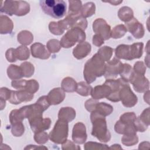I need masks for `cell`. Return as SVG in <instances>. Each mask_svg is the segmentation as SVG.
Here are the masks:
<instances>
[{
  "mask_svg": "<svg viewBox=\"0 0 150 150\" xmlns=\"http://www.w3.org/2000/svg\"><path fill=\"white\" fill-rule=\"evenodd\" d=\"M73 140L78 144L84 143L87 138L86 129L85 125L81 122L76 123L73 129Z\"/></svg>",
  "mask_w": 150,
  "mask_h": 150,
  "instance_id": "13",
  "label": "cell"
},
{
  "mask_svg": "<svg viewBox=\"0 0 150 150\" xmlns=\"http://www.w3.org/2000/svg\"><path fill=\"white\" fill-rule=\"evenodd\" d=\"M68 135V122L59 118L54 128L49 134L50 139L57 144H62L66 141Z\"/></svg>",
  "mask_w": 150,
  "mask_h": 150,
  "instance_id": "6",
  "label": "cell"
},
{
  "mask_svg": "<svg viewBox=\"0 0 150 150\" xmlns=\"http://www.w3.org/2000/svg\"><path fill=\"white\" fill-rule=\"evenodd\" d=\"M132 70L131 66L128 64H123L122 69L120 72L121 77L127 81H129V78L132 73Z\"/></svg>",
  "mask_w": 150,
  "mask_h": 150,
  "instance_id": "32",
  "label": "cell"
},
{
  "mask_svg": "<svg viewBox=\"0 0 150 150\" xmlns=\"http://www.w3.org/2000/svg\"><path fill=\"white\" fill-rule=\"evenodd\" d=\"M95 4L93 2H87L83 6L80 11V15L82 17L87 18L93 15L95 13Z\"/></svg>",
  "mask_w": 150,
  "mask_h": 150,
  "instance_id": "25",
  "label": "cell"
},
{
  "mask_svg": "<svg viewBox=\"0 0 150 150\" xmlns=\"http://www.w3.org/2000/svg\"><path fill=\"white\" fill-rule=\"evenodd\" d=\"M134 69L135 73L142 75H144V73L146 71V68L144 66L143 62H138L135 63Z\"/></svg>",
  "mask_w": 150,
  "mask_h": 150,
  "instance_id": "38",
  "label": "cell"
},
{
  "mask_svg": "<svg viewBox=\"0 0 150 150\" xmlns=\"http://www.w3.org/2000/svg\"><path fill=\"white\" fill-rule=\"evenodd\" d=\"M93 43L94 45L97 46H100L103 43H104V39L100 35H95L94 36H93Z\"/></svg>",
  "mask_w": 150,
  "mask_h": 150,
  "instance_id": "40",
  "label": "cell"
},
{
  "mask_svg": "<svg viewBox=\"0 0 150 150\" xmlns=\"http://www.w3.org/2000/svg\"><path fill=\"white\" fill-rule=\"evenodd\" d=\"M144 45L142 43H134L132 45H121L115 49V56L120 59L132 60L141 57Z\"/></svg>",
  "mask_w": 150,
  "mask_h": 150,
  "instance_id": "4",
  "label": "cell"
},
{
  "mask_svg": "<svg viewBox=\"0 0 150 150\" xmlns=\"http://www.w3.org/2000/svg\"><path fill=\"white\" fill-rule=\"evenodd\" d=\"M126 26L127 30L128 29L135 38L139 39L143 37L144 35V27L135 18H132L129 22H126Z\"/></svg>",
  "mask_w": 150,
  "mask_h": 150,
  "instance_id": "14",
  "label": "cell"
},
{
  "mask_svg": "<svg viewBox=\"0 0 150 150\" xmlns=\"http://www.w3.org/2000/svg\"><path fill=\"white\" fill-rule=\"evenodd\" d=\"M16 56L17 59L21 60H25L29 57V51L26 46H19L15 49Z\"/></svg>",
  "mask_w": 150,
  "mask_h": 150,
  "instance_id": "28",
  "label": "cell"
},
{
  "mask_svg": "<svg viewBox=\"0 0 150 150\" xmlns=\"http://www.w3.org/2000/svg\"><path fill=\"white\" fill-rule=\"evenodd\" d=\"M49 27L50 31L54 35H59L62 34L64 32V30H63L60 28L57 22V23L55 22H50Z\"/></svg>",
  "mask_w": 150,
  "mask_h": 150,
  "instance_id": "37",
  "label": "cell"
},
{
  "mask_svg": "<svg viewBox=\"0 0 150 150\" xmlns=\"http://www.w3.org/2000/svg\"><path fill=\"white\" fill-rule=\"evenodd\" d=\"M69 12L71 13H80L81 2L80 1H69Z\"/></svg>",
  "mask_w": 150,
  "mask_h": 150,
  "instance_id": "33",
  "label": "cell"
},
{
  "mask_svg": "<svg viewBox=\"0 0 150 150\" xmlns=\"http://www.w3.org/2000/svg\"><path fill=\"white\" fill-rule=\"evenodd\" d=\"M127 31V30L124 25H119L114 28V29L112 30V32L111 33V34L110 36L114 39L120 38L125 35Z\"/></svg>",
  "mask_w": 150,
  "mask_h": 150,
  "instance_id": "30",
  "label": "cell"
},
{
  "mask_svg": "<svg viewBox=\"0 0 150 150\" xmlns=\"http://www.w3.org/2000/svg\"><path fill=\"white\" fill-rule=\"evenodd\" d=\"M105 64L104 61L96 53L86 63L84 69V77L87 83L93 82L96 77L104 74Z\"/></svg>",
  "mask_w": 150,
  "mask_h": 150,
  "instance_id": "1",
  "label": "cell"
},
{
  "mask_svg": "<svg viewBox=\"0 0 150 150\" xmlns=\"http://www.w3.org/2000/svg\"><path fill=\"white\" fill-rule=\"evenodd\" d=\"M118 17L120 20L128 22L133 18V12L129 7H122L118 11Z\"/></svg>",
  "mask_w": 150,
  "mask_h": 150,
  "instance_id": "23",
  "label": "cell"
},
{
  "mask_svg": "<svg viewBox=\"0 0 150 150\" xmlns=\"http://www.w3.org/2000/svg\"><path fill=\"white\" fill-rule=\"evenodd\" d=\"M92 89V87L90 85L82 81L77 84L76 91L81 96H87L91 94Z\"/></svg>",
  "mask_w": 150,
  "mask_h": 150,
  "instance_id": "26",
  "label": "cell"
},
{
  "mask_svg": "<svg viewBox=\"0 0 150 150\" xmlns=\"http://www.w3.org/2000/svg\"><path fill=\"white\" fill-rule=\"evenodd\" d=\"M47 97V99L50 104H58L64 98L65 94L64 91L60 88H56L51 90Z\"/></svg>",
  "mask_w": 150,
  "mask_h": 150,
  "instance_id": "17",
  "label": "cell"
},
{
  "mask_svg": "<svg viewBox=\"0 0 150 150\" xmlns=\"http://www.w3.org/2000/svg\"><path fill=\"white\" fill-rule=\"evenodd\" d=\"M6 57L8 60V62H16L17 57L16 56L15 49H8L6 53Z\"/></svg>",
  "mask_w": 150,
  "mask_h": 150,
  "instance_id": "39",
  "label": "cell"
},
{
  "mask_svg": "<svg viewBox=\"0 0 150 150\" xmlns=\"http://www.w3.org/2000/svg\"><path fill=\"white\" fill-rule=\"evenodd\" d=\"M123 67V64L118 59L114 58L113 60L108 62L105 64V77L113 78L117 77L118 74L120 73Z\"/></svg>",
  "mask_w": 150,
  "mask_h": 150,
  "instance_id": "11",
  "label": "cell"
},
{
  "mask_svg": "<svg viewBox=\"0 0 150 150\" xmlns=\"http://www.w3.org/2000/svg\"><path fill=\"white\" fill-rule=\"evenodd\" d=\"M120 100L122 104L127 107L134 106L137 102V97L131 91L129 85L122 87L120 91Z\"/></svg>",
  "mask_w": 150,
  "mask_h": 150,
  "instance_id": "7",
  "label": "cell"
},
{
  "mask_svg": "<svg viewBox=\"0 0 150 150\" xmlns=\"http://www.w3.org/2000/svg\"><path fill=\"white\" fill-rule=\"evenodd\" d=\"M91 45L90 43L83 42L79 43L73 49V55L77 59H81L86 57L90 52Z\"/></svg>",
  "mask_w": 150,
  "mask_h": 150,
  "instance_id": "16",
  "label": "cell"
},
{
  "mask_svg": "<svg viewBox=\"0 0 150 150\" xmlns=\"http://www.w3.org/2000/svg\"><path fill=\"white\" fill-rule=\"evenodd\" d=\"M40 5L45 13L54 18H62L66 12V4L62 0H41Z\"/></svg>",
  "mask_w": 150,
  "mask_h": 150,
  "instance_id": "3",
  "label": "cell"
},
{
  "mask_svg": "<svg viewBox=\"0 0 150 150\" xmlns=\"http://www.w3.org/2000/svg\"><path fill=\"white\" fill-rule=\"evenodd\" d=\"M61 47L60 43L57 40L52 39L49 40L47 43V47L52 53L58 52Z\"/></svg>",
  "mask_w": 150,
  "mask_h": 150,
  "instance_id": "35",
  "label": "cell"
},
{
  "mask_svg": "<svg viewBox=\"0 0 150 150\" xmlns=\"http://www.w3.org/2000/svg\"><path fill=\"white\" fill-rule=\"evenodd\" d=\"M18 35L22 37H24V38H18V40L19 42L20 43L23 44V45H29L32 42V40L33 39V37L32 35L29 31H26V30L22 31Z\"/></svg>",
  "mask_w": 150,
  "mask_h": 150,
  "instance_id": "29",
  "label": "cell"
},
{
  "mask_svg": "<svg viewBox=\"0 0 150 150\" xmlns=\"http://www.w3.org/2000/svg\"><path fill=\"white\" fill-rule=\"evenodd\" d=\"M111 93L110 87L104 83L101 86H96L92 89L91 95L94 99H101L104 97H107Z\"/></svg>",
  "mask_w": 150,
  "mask_h": 150,
  "instance_id": "15",
  "label": "cell"
},
{
  "mask_svg": "<svg viewBox=\"0 0 150 150\" xmlns=\"http://www.w3.org/2000/svg\"><path fill=\"white\" fill-rule=\"evenodd\" d=\"M129 81L132 84L133 87L135 91L142 93L149 88V81L144 75L138 74L132 71Z\"/></svg>",
  "mask_w": 150,
  "mask_h": 150,
  "instance_id": "8",
  "label": "cell"
},
{
  "mask_svg": "<svg viewBox=\"0 0 150 150\" xmlns=\"http://www.w3.org/2000/svg\"><path fill=\"white\" fill-rule=\"evenodd\" d=\"M91 120L93 124L92 135L100 141L108 142L110 139V134L107 128L105 116L97 111H93L91 114Z\"/></svg>",
  "mask_w": 150,
  "mask_h": 150,
  "instance_id": "2",
  "label": "cell"
},
{
  "mask_svg": "<svg viewBox=\"0 0 150 150\" xmlns=\"http://www.w3.org/2000/svg\"><path fill=\"white\" fill-rule=\"evenodd\" d=\"M11 84L15 88L23 90L31 94L36 92L39 88V83L33 79L28 81L25 80H13L12 81Z\"/></svg>",
  "mask_w": 150,
  "mask_h": 150,
  "instance_id": "9",
  "label": "cell"
},
{
  "mask_svg": "<svg viewBox=\"0 0 150 150\" xmlns=\"http://www.w3.org/2000/svg\"><path fill=\"white\" fill-rule=\"evenodd\" d=\"M76 116L74 110L71 107H63L59 112V118L63 119L68 122L72 121Z\"/></svg>",
  "mask_w": 150,
  "mask_h": 150,
  "instance_id": "19",
  "label": "cell"
},
{
  "mask_svg": "<svg viewBox=\"0 0 150 150\" xmlns=\"http://www.w3.org/2000/svg\"><path fill=\"white\" fill-rule=\"evenodd\" d=\"M33 97V94H31L23 90H20L18 91H11L9 101L11 104H18L22 101H30Z\"/></svg>",
  "mask_w": 150,
  "mask_h": 150,
  "instance_id": "12",
  "label": "cell"
},
{
  "mask_svg": "<svg viewBox=\"0 0 150 150\" xmlns=\"http://www.w3.org/2000/svg\"><path fill=\"white\" fill-rule=\"evenodd\" d=\"M77 85L74 79L70 77L64 78L62 83V89L67 92H73L76 91Z\"/></svg>",
  "mask_w": 150,
  "mask_h": 150,
  "instance_id": "24",
  "label": "cell"
},
{
  "mask_svg": "<svg viewBox=\"0 0 150 150\" xmlns=\"http://www.w3.org/2000/svg\"><path fill=\"white\" fill-rule=\"evenodd\" d=\"M113 110V107L105 103H97L93 111H97L104 116L110 115Z\"/></svg>",
  "mask_w": 150,
  "mask_h": 150,
  "instance_id": "22",
  "label": "cell"
},
{
  "mask_svg": "<svg viewBox=\"0 0 150 150\" xmlns=\"http://www.w3.org/2000/svg\"><path fill=\"white\" fill-rule=\"evenodd\" d=\"M93 28L94 32L98 33L104 40L110 38V26L103 19H97L93 22Z\"/></svg>",
  "mask_w": 150,
  "mask_h": 150,
  "instance_id": "10",
  "label": "cell"
},
{
  "mask_svg": "<svg viewBox=\"0 0 150 150\" xmlns=\"http://www.w3.org/2000/svg\"><path fill=\"white\" fill-rule=\"evenodd\" d=\"M34 139L35 141L39 144H44L47 141V134L43 131L36 132L35 134Z\"/></svg>",
  "mask_w": 150,
  "mask_h": 150,
  "instance_id": "36",
  "label": "cell"
},
{
  "mask_svg": "<svg viewBox=\"0 0 150 150\" xmlns=\"http://www.w3.org/2000/svg\"><path fill=\"white\" fill-rule=\"evenodd\" d=\"M12 125V133L15 137H19L24 132V126L22 122L13 123Z\"/></svg>",
  "mask_w": 150,
  "mask_h": 150,
  "instance_id": "34",
  "label": "cell"
},
{
  "mask_svg": "<svg viewBox=\"0 0 150 150\" xmlns=\"http://www.w3.org/2000/svg\"><path fill=\"white\" fill-rule=\"evenodd\" d=\"M32 51H39L33 53H32L33 57L36 58H40L43 59H48L50 56V53L46 49L45 46L40 43H36L31 46L30 47Z\"/></svg>",
  "mask_w": 150,
  "mask_h": 150,
  "instance_id": "18",
  "label": "cell"
},
{
  "mask_svg": "<svg viewBox=\"0 0 150 150\" xmlns=\"http://www.w3.org/2000/svg\"><path fill=\"white\" fill-rule=\"evenodd\" d=\"M86 35L83 30L80 28L74 27L69 30L60 40V45L64 48L73 46L76 42H83Z\"/></svg>",
  "mask_w": 150,
  "mask_h": 150,
  "instance_id": "5",
  "label": "cell"
},
{
  "mask_svg": "<svg viewBox=\"0 0 150 150\" xmlns=\"http://www.w3.org/2000/svg\"><path fill=\"white\" fill-rule=\"evenodd\" d=\"M23 71L24 77H29L34 73V67L30 63L25 62L21 64L20 66Z\"/></svg>",
  "mask_w": 150,
  "mask_h": 150,
  "instance_id": "31",
  "label": "cell"
},
{
  "mask_svg": "<svg viewBox=\"0 0 150 150\" xmlns=\"http://www.w3.org/2000/svg\"><path fill=\"white\" fill-rule=\"evenodd\" d=\"M113 49L109 46H104L101 47L97 52V54L104 61H108L112 54Z\"/></svg>",
  "mask_w": 150,
  "mask_h": 150,
  "instance_id": "27",
  "label": "cell"
},
{
  "mask_svg": "<svg viewBox=\"0 0 150 150\" xmlns=\"http://www.w3.org/2000/svg\"><path fill=\"white\" fill-rule=\"evenodd\" d=\"M1 21L5 23H1V33H10L13 29V23L12 21L4 15H1Z\"/></svg>",
  "mask_w": 150,
  "mask_h": 150,
  "instance_id": "21",
  "label": "cell"
},
{
  "mask_svg": "<svg viewBox=\"0 0 150 150\" xmlns=\"http://www.w3.org/2000/svg\"><path fill=\"white\" fill-rule=\"evenodd\" d=\"M110 2L111 4H112V5H118L120 4V3L122 2V1H112V2Z\"/></svg>",
  "mask_w": 150,
  "mask_h": 150,
  "instance_id": "41",
  "label": "cell"
},
{
  "mask_svg": "<svg viewBox=\"0 0 150 150\" xmlns=\"http://www.w3.org/2000/svg\"><path fill=\"white\" fill-rule=\"evenodd\" d=\"M7 73L8 77L11 79H18L24 77L21 67H18L16 65H10L8 68Z\"/></svg>",
  "mask_w": 150,
  "mask_h": 150,
  "instance_id": "20",
  "label": "cell"
}]
</instances>
